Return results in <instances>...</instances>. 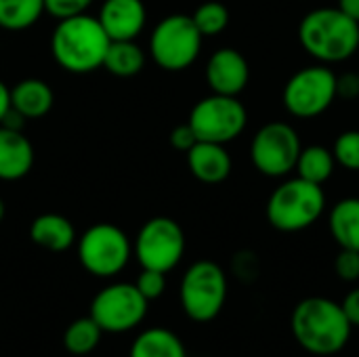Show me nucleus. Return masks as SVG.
Segmentation results:
<instances>
[{
  "label": "nucleus",
  "mask_w": 359,
  "mask_h": 357,
  "mask_svg": "<svg viewBox=\"0 0 359 357\" xmlns=\"http://www.w3.org/2000/svg\"><path fill=\"white\" fill-rule=\"evenodd\" d=\"M301 149V137L290 124L269 122L252 137L250 160L261 175L278 179L294 170Z\"/></svg>",
  "instance_id": "9b49d317"
},
{
  "label": "nucleus",
  "mask_w": 359,
  "mask_h": 357,
  "mask_svg": "<svg viewBox=\"0 0 359 357\" xmlns=\"http://www.w3.org/2000/svg\"><path fill=\"white\" fill-rule=\"evenodd\" d=\"M337 97H343V99L359 97V74L337 76Z\"/></svg>",
  "instance_id": "7c9ffc66"
},
{
  "label": "nucleus",
  "mask_w": 359,
  "mask_h": 357,
  "mask_svg": "<svg viewBox=\"0 0 359 357\" xmlns=\"http://www.w3.org/2000/svg\"><path fill=\"white\" fill-rule=\"evenodd\" d=\"M326 210L322 185L301 177L288 179L267 200V221L273 229L294 234L311 227Z\"/></svg>",
  "instance_id": "20e7f679"
},
{
  "label": "nucleus",
  "mask_w": 359,
  "mask_h": 357,
  "mask_svg": "<svg viewBox=\"0 0 359 357\" xmlns=\"http://www.w3.org/2000/svg\"><path fill=\"white\" fill-rule=\"evenodd\" d=\"M8 109H11V88L0 80V124Z\"/></svg>",
  "instance_id": "473e14b6"
},
{
  "label": "nucleus",
  "mask_w": 359,
  "mask_h": 357,
  "mask_svg": "<svg viewBox=\"0 0 359 357\" xmlns=\"http://www.w3.org/2000/svg\"><path fill=\"white\" fill-rule=\"evenodd\" d=\"M101 337H103V330L90 316L80 318L72 322L67 330L63 332V347L72 356H88L99 347Z\"/></svg>",
  "instance_id": "b1692460"
},
{
  "label": "nucleus",
  "mask_w": 359,
  "mask_h": 357,
  "mask_svg": "<svg viewBox=\"0 0 359 357\" xmlns=\"http://www.w3.org/2000/svg\"><path fill=\"white\" fill-rule=\"evenodd\" d=\"M337 99V74L326 63L307 65L290 76L282 101L290 116L311 120L322 116Z\"/></svg>",
  "instance_id": "0eeeda50"
},
{
  "label": "nucleus",
  "mask_w": 359,
  "mask_h": 357,
  "mask_svg": "<svg viewBox=\"0 0 359 357\" xmlns=\"http://www.w3.org/2000/svg\"><path fill=\"white\" fill-rule=\"evenodd\" d=\"M44 13V0H0V27L21 32L32 27Z\"/></svg>",
  "instance_id": "5701e85b"
},
{
  "label": "nucleus",
  "mask_w": 359,
  "mask_h": 357,
  "mask_svg": "<svg viewBox=\"0 0 359 357\" xmlns=\"http://www.w3.org/2000/svg\"><path fill=\"white\" fill-rule=\"evenodd\" d=\"M290 330L301 349L311 356L328 357L341 353L347 347L353 326L349 324L341 303L326 297H307L294 307Z\"/></svg>",
  "instance_id": "f257e3e1"
},
{
  "label": "nucleus",
  "mask_w": 359,
  "mask_h": 357,
  "mask_svg": "<svg viewBox=\"0 0 359 357\" xmlns=\"http://www.w3.org/2000/svg\"><path fill=\"white\" fill-rule=\"evenodd\" d=\"M128 357H187V351L172 330L149 328L135 339Z\"/></svg>",
  "instance_id": "aec40b11"
},
{
  "label": "nucleus",
  "mask_w": 359,
  "mask_h": 357,
  "mask_svg": "<svg viewBox=\"0 0 359 357\" xmlns=\"http://www.w3.org/2000/svg\"><path fill=\"white\" fill-rule=\"evenodd\" d=\"M334 271L343 282H358L359 280V250L341 248L334 261Z\"/></svg>",
  "instance_id": "c85d7f7f"
},
{
  "label": "nucleus",
  "mask_w": 359,
  "mask_h": 357,
  "mask_svg": "<svg viewBox=\"0 0 359 357\" xmlns=\"http://www.w3.org/2000/svg\"><path fill=\"white\" fill-rule=\"evenodd\" d=\"M149 301L137 290L135 284L116 282L101 288L90 303V318L103 332L122 335L137 328L147 314Z\"/></svg>",
  "instance_id": "9d476101"
},
{
  "label": "nucleus",
  "mask_w": 359,
  "mask_h": 357,
  "mask_svg": "<svg viewBox=\"0 0 359 357\" xmlns=\"http://www.w3.org/2000/svg\"><path fill=\"white\" fill-rule=\"evenodd\" d=\"M299 42L320 63H341L358 53L359 23L339 6L313 8L299 23Z\"/></svg>",
  "instance_id": "f03ea898"
},
{
  "label": "nucleus",
  "mask_w": 359,
  "mask_h": 357,
  "mask_svg": "<svg viewBox=\"0 0 359 357\" xmlns=\"http://www.w3.org/2000/svg\"><path fill=\"white\" fill-rule=\"evenodd\" d=\"M34 166V145L23 130L0 124V181H19Z\"/></svg>",
  "instance_id": "dca6fc26"
},
{
  "label": "nucleus",
  "mask_w": 359,
  "mask_h": 357,
  "mask_svg": "<svg viewBox=\"0 0 359 357\" xmlns=\"http://www.w3.org/2000/svg\"><path fill=\"white\" fill-rule=\"evenodd\" d=\"M191 19L204 38L206 36H219L229 25V11L223 2L210 0V2L200 4L196 8V13L191 15Z\"/></svg>",
  "instance_id": "393cba45"
},
{
  "label": "nucleus",
  "mask_w": 359,
  "mask_h": 357,
  "mask_svg": "<svg viewBox=\"0 0 359 357\" xmlns=\"http://www.w3.org/2000/svg\"><path fill=\"white\" fill-rule=\"evenodd\" d=\"M128 236L111 223H97L78 238V261L97 278L118 276L130 261Z\"/></svg>",
  "instance_id": "6e6552de"
},
{
  "label": "nucleus",
  "mask_w": 359,
  "mask_h": 357,
  "mask_svg": "<svg viewBox=\"0 0 359 357\" xmlns=\"http://www.w3.org/2000/svg\"><path fill=\"white\" fill-rule=\"evenodd\" d=\"M179 299L185 316L194 322H212L227 301V276L215 261H196L187 267Z\"/></svg>",
  "instance_id": "39448f33"
},
{
  "label": "nucleus",
  "mask_w": 359,
  "mask_h": 357,
  "mask_svg": "<svg viewBox=\"0 0 359 357\" xmlns=\"http://www.w3.org/2000/svg\"><path fill=\"white\" fill-rule=\"evenodd\" d=\"M90 4L93 0H44V13L61 21L86 13Z\"/></svg>",
  "instance_id": "cd10ccee"
},
{
  "label": "nucleus",
  "mask_w": 359,
  "mask_h": 357,
  "mask_svg": "<svg viewBox=\"0 0 359 357\" xmlns=\"http://www.w3.org/2000/svg\"><path fill=\"white\" fill-rule=\"evenodd\" d=\"M135 255L143 269L172 271L185 255V234L170 217L149 219L137 234Z\"/></svg>",
  "instance_id": "f8f14e48"
},
{
  "label": "nucleus",
  "mask_w": 359,
  "mask_h": 357,
  "mask_svg": "<svg viewBox=\"0 0 359 357\" xmlns=\"http://www.w3.org/2000/svg\"><path fill=\"white\" fill-rule=\"evenodd\" d=\"M97 19L109 40H135L145 27L147 11L143 0H105Z\"/></svg>",
  "instance_id": "4468645a"
},
{
  "label": "nucleus",
  "mask_w": 359,
  "mask_h": 357,
  "mask_svg": "<svg viewBox=\"0 0 359 357\" xmlns=\"http://www.w3.org/2000/svg\"><path fill=\"white\" fill-rule=\"evenodd\" d=\"M202 38L191 15H168L151 32V59L166 72H183L200 57Z\"/></svg>",
  "instance_id": "423d86ee"
},
{
  "label": "nucleus",
  "mask_w": 359,
  "mask_h": 357,
  "mask_svg": "<svg viewBox=\"0 0 359 357\" xmlns=\"http://www.w3.org/2000/svg\"><path fill=\"white\" fill-rule=\"evenodd\" d=\"M185 156H187V166L191 175L206 185L223 183L231 175L233 162H231L229 151L221 143L198 141Z\"/></svg>",
  "instance_id": "2eb2a0df"
},
{
  "label": "nucleus",
  "mask_w": 359,
  "mask_h": 357,
  "mask_svg": "<svg viewBox=\"0 0 359 357\" xmlns=\"http://www.w3.org/2000/svg\"><path fill=\"white\" fill-rule=\"evenodd\" d=\"M250 80V65L236 48H219L206 63V82L212 93L238 97Z\"/></svg>",
  "instance_id": "ddd939ff"
},
{
  "label": "nucleus",
  "mask_w": 359,
  "mask_h": 357,
  "mask_svg": "<svg viewBox=\"0 0 359 357\" xmlns=\"http://www.w3.org/2000/svg\"><path fill=\"white\" fill-rule=\"evenodd\" d=\"M339 166L359 173V130H345L337 137L332 147Z\"/></svg>",
  "instance_id": "a878e982"
},
{
  "label": "nucleus",
  "mask_w": 359,
  "mask_h": 357,
  "mask_svg": "<svg viewBox=\"0 0 359 357\" xmlns=\"http://www.w3.org/2000/svg\"><path fill=\"white\" fill-rule=\"evenodd\" d=\"M103 67L118 78H133L145 67V53L135 40H111Z\"/></svg>",
  "instance_id": "412c9836"
},
{
  "label": "nucleus",
  "mask_w": 359,
  "mask_h": 357,
  "mask_svg": "<svg viewBox=\"0 0 359 357\" xmlns=\"http://www.w3.org/2000/svg\"><path fill=\"white\" fill-rule=\"evenodd\" d=\"M196 143H198V137H196L194 128L189 126V122L187 124H179V126L172 128V133H170V145L175 149L187 154Z\"/></svg>",
  "instance_id": "c756f323"
},
{
  "label": "nucleus",
  "mask_w": 359,
  "mask_h": 357,
  "mask_svg": "<svg viewBox=\"0 0 359 357\" xmlns=\"http://www.w3.org/2000/svg\"><path fill=\"white\" fill-rule=\"evenodd\" d=\"M337 6L359 23V0H339Z\"/></svg>",
  "instance_id": "72a5a7b5"
},
{
  "label": "nucleus",
  "mask_w": 359,
  "mask_h": 357,
  "mask_svg": "<svg viewBox=\"0 0 359 357\" xmlns=\"http://www.w3.org/2000/svg\"><path fill=\"white\" fill-rule=\"evenodd\" d=\"M347 320L351 326H359V288H353L351 292H347V297L341 303Z\"/></svg>",
  "instance_id": "2f4dec72"
},
{
  "label": "nucleus",
  "mask_w": 359,
  "mask_h": 357,
  "mask_svg": "<svg viewBox=\"0 0 359 357\" xmlns=\"http://www.w3.org/2000/svg\"><path fill=\"white\" fill-rule=\"evenodd\" d=\"M109 42L99 19L82 13L57 23L50 36V53L65 72L90 74L103 67Z\"/></svg>",
  "instance_id": "7ed1b4c3"
},
{
  "label": "nucleus",
  "mask_w": 359,
  "mask_h": 357,
  "mask_svg": "<svg viewBox=\"0 0 359 357\" xmlns=\"http://www.w3.org/2000/svg\"><path fill=\"white\" fill-rule=\"evenodd\" d=\"M29 238L44 250L63 252L76 244V229L67 217L57 213H44L32 221Z\"/></svg>",
  "instance_id": "f3484780"
},
{
  "label": "nucleus",
  "mask_w": 359,
  "mask_h": 357,
  "mask_svg": "<svg viewBox=\"0 0 359 357\" xmlns=\"http://www.w3.org/2000/svg\"><path fill=\"white\" fill-rule=\"evenodd\" d=\"M187 122L198 141L227 145L244 133L248 124V112L238 97L212 93L194 105Z\"/></svg>",
  "instance_id": "1a4fd4ad"
},
{
  "label": "nucleus",
  "mask_w": 359,
  "mask_h": 357,
  "mask_svg": "<svg viewBox=\"0 0 359 357\" xmlns=\"http://www.w3.org/2000/svg\"><path fill=\"white\" fill-rule=\"evenodd\" d=\"M4 213H6V208H4V200L0 198V223H2V219H4Z\"/></svg>",
  "instance_id": "f704fd0d"
},
{
  "label": "nucleus",
  "mask_w": 359,
  "mask_h": 357,
  "mask_svg": "<svg viewBox=\"0 0 359 357\" xmlns=\"http://www.w3.org/2000/svg\"><path fill=\"white\" fill-rule=\"evenodd\" d=\"M334 168H337L334 154H332V149H328L324 145L303 147L299 154L297 166H294V170L299 173L301 179L318 183V185H324L334 175Z\"/></svg>",
  "instance_id": "4be33fe9"
},
{
  "label": "nucleus",
  "mask_w": 359,
  "mask_h": 357,
  "mask_svg": "<svg viewBox=\"0 0 359 357\" xmlns=\"http://www.w3.org/2000/svg\"><path fill=\"white\" fill-rule=\"evenodd\" d=\"M137 290L147 299V301H156L164 295L166 290V274L156 271V269H143L135 282Z\"/></svg>",
  "instance_id": "bb28decb"
},
{
  "label": "nucleus",
  "mask_w": 359,
  "mask_h": 357,
  "mask_svg": "<svg viewBox=\"0 0 359 357\" xmlns=\"http://www.w3.org/2000/svg\"><path fill=\"white\" fill-rule=\"evenodd\" d=\"M55 103L53 88L38 78H25L11 88V107L19 112L25 120L42 118L50 112Z\"/></svg>",
  "instance_id": "a211bd4d"
},
{
  "label": "nucleus",
  "mask_w": 359,
  "mask_h": 357,
  "mask_svg": "<svg viewBox=\"0 0 359 357\" xmlns=\"http://www.w3.org/2000/svg\"><path fill=\"white\" fill-rule=\"evenodd\" d=\"M328 225L341 248L359 250V198L339 200L330 210Z\"/></svg>",
  "instance_id": "6ab92c4d"
}]
</instances>
